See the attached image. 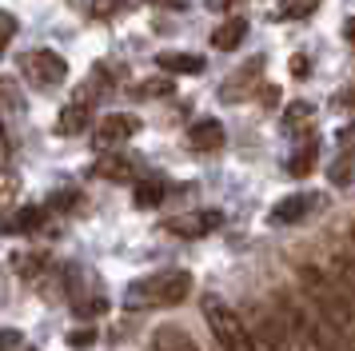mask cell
<instances>
[{
	"mask_svg": "<svg viewBox=\"0 0 355 351\" xmlns=\"http://www.w3.org/2000/svg\"><path fill=\"white\" fill-rule=\"evenodd\" d=\"M347 176H355V164H347V160H343V164H336V168H331V180H336V184H343Z\"/></svg>",
	"mask_w": 355,
	"mask_h": 351,
	"instance_id": "31",
	"label": "cell"
},
{
	"mask_svg": "<svg viewBox=\"0 0 355 351\" xmlns=\"http://www.w3.org/2000/svg\"><path fill=\"white\" fill-rule=\"evenodd\" d=\"M136 132H140V120H136V116L112 112V116L96 120V128H92V148H96L100 156H108V152H116L120 144H128Z\"/></svg>",
	"mask_w": 355,
	"mask_h": 351,
	"instance_id": "5",
	"label": "cell"
},
{
	"mask_svg": "<svg viewBox=\"0 0 355 351\" xmlns=\"http://www.w3.org/2000/svg\"><path fill=\"white\" fill-rule=\"evenodd\" d=\"M192 291V275L188 271H156V275H144L124 291V307L128 311H152V307H176V303L188 300Z\"/></svg>",
	"mask_w": 355,
	"mask_h": 351,
	"instance_id": "2",
	"label": "cell"
},
{
	"mask_svg": "<svg viewBox=\"0 0 355 351\" xmlns=\"http://www.w3.org/2000/svg\"><path fill=\"white\" fill-rule=\"evenodd\" d=\"M227 4H236V0H211V8H227Z\"/></svg>",
	"mask_w": 355,
	"mask_h": 351,
	"instance_id": "35",
	"label": "cell"
},
{
	"mask_svg": "<svg viewBox=\"0 0 355 351\" xmlns=\"http://www.w3.org/2000/svg\"><path fill=\"white\" fill-rule=\"evenodd\" d=\"M307 116H311V104H291L288 108V128H300Z\"/></svg>",
	"mask_w": 355,
	"mask_h": 351,
	"instance_id": "28",
	"label": "cell"
},
{
	"mask_svg": "<svg viewBox=\"0 0 355 351\" xmlns=\"http://www.w3.org/2000/svg\"><path fill=\"white\" fill-rule=\"evenodd\" d=\"M52 264V255L44 248H33V252H20L12 255V271H17L20 280H40V271Z\"/></svg>",
	"mask_w": 355,
	"mask_h": 351,
	"instance_id": "17",
	"label": "cell"
},
{
	"mask_svg": "<svg viewBox=\"0 0 355 351\" xmlns=\"http://www.w3.org/2000/svg\"><path fill=\"white\" fill-rule=\"evenodd\" d=\"M49 220V212L40 204H24L17 212H8V216H0V232H8V236H17V232H36V228H44Z\"/></svg>",
	"mask_w": 355,
	"mask_h": 351,
	"instance_id": "11",
	"label": "cell"
},
{
	"mask_svg": "<svg viewBox=\"0 0 355 351\" xmlns=\"http://www.w3.org/2000/svg\"><path fill=\"white\" fill-rule=\"evenodd\" d=\"M243 36H248V20H243V16H232V20H224V24H216V32H211V48L232 52V48L243 44Z\"/></svg>",
	"mask_w": 355,
	"mask_h": 351,
	"instance_id": "15",
	"label": "cell"
},
{
	"mask_svg": "<svg viewBox=\"0 0 355 351\" xmlns=\"http://www.w3.org/2000/svg\"><path fill=\"white\" fill-rule=\"evenodd\" d=\"M204 319H208L211 335H216V343L220 351H259L252 332H248V323L240 319V311H232L220 296H204Z\"/></svg>",
	"mask_w": 355,
	"mask_h": 351,
	"instance_id": "3",
	"label": "cell"
},
{
	"mask_svg": "<svg viewBox=\"0 0 355 351\" xmlns=\"http://www.w3.org/2000/svg\"><path fill=\"white\" fill-rule=\"evenodd\" d=\"M315 207H320V196H311V191H291V196H284V200L272 207V223H300L304 216H311Z\"/></svg>",
	"mask_w": 355,
	"mask_h": 351,
	"instance_id": "9",
	"label": "cell"
},
{
	"mask_svg": "<svg viewBox=\"0 0 355 351\" xmlns=\"http://www.w3.org/2000/svg\"><path fill=\"white\" fill-rule=\"evenodd\" d=\"M339 152H347V156H352L355 152V124H347V128H339Z\"/></svg>",
	"mask_w": 355,
	"mask_h": 351,
	"instance_id": "29",
	"label": "cell"
},
{
	"mask_svg": "<svg viewBox=\"0 0 355 351\" xmlns=\"http://www.w3.org/2000/svg\"><path fill=\"white\" fill-rule=\"evenodd\" d=\"M68 300H72V311L80 319H96L108 311V296L104 291H88V280H84L76 268H68Z\"/></svg>",
	"mask_w": 355,
	"mask_h": 351,
	"instance_id": "7",
	"label": "cell"
},
{
	"mask_svg": "<svg viewBox=\"0 0 355 351\" xmlns=\"http://www.w3.org/2000/svg\"><path fill=\"white\" fill-rule=\"evenodd\" d=\"M339 100H343V104H347V108H355V88H347V92L339 96Z\"/></svg>",
	"mask_w": 355,
	"mask_h": 351,
	"instance_id": "34",
	"label": "cell"
},
{
	"mask_svg": "<svg viewBox=\"0 0 355 351\" xmlns=\"http://www.w3.org/2000/svg\"><path fill=\"white\" fill-rule=\"evenodd\" d=\"M311 164H315V144H304V148H300V156L288 164V172L291 176H307V172H311Z\"/></svg>",
	"mask_w": 355,
	"mask_h": 351,
	"instance_id": "21",
	"label": "cell"
},
{
	"mask_svg": "<svg viewBox=\"0 0 355 351\" xmlns=\"http://www.w3.org/2000/svg\"><path fill=\"white\" fill-rule=\"evenodd\" d=\"M120 8H124V0H92V4H88V12L96 16V20H108V16H116Z\"/></svg>",
	"mask_w": 355,
	"mask_h": 351,
	"instance_id": "24",
	"label": "cell"
},
{
	"mask_svg": "<svg viewBox=\"0 0 355 351\" xmlns=\"http://www.w3.org/2000/svg\"><path fill=\"white\" fill-rule=\"evenodd\" d=\"M352 243H355V223H352Z\"/></svg>",
	"mask_w": 355,
	"mask_h": 351,
	"instance_id": "37",
	"label": "cell"
},
{
	"mask_svg": "<svg viewBox=\"0 0 355 351\" xmlns=\"http://www.w3.org/2000/svg\"><path fill=\"white\" fill-rule=\"evenodd\" d=\"M331 280L343 287V296L355 303V248H343V252L331 255Z\"/></svg>",
	"mask_w": 355,
	"mask_h": 351,
	"instance_id": "14",
	"label": "cell"
},
{
	"mask_svg": "<svg viewBox=\"0 0 355 351\" xmlns=\"http://www.w3.org/2000/svg\"><path fill=\"white\" fill-rule=\"evenodd\" d=\"M76 204V191H60V196H52V207L56 212H64V207H72Z\"/></svg>",
	"mask_w": 355,
	"mask_h": 351,
	"instance_id": "32",
	"label": "cell"
},
{
	"mask_svg": "<svg viewBox=\"0 0 355 351\" xmlns=\"http://www.w3.org/2000/svg\"><path fill=\"white\" fill-rule=\"evenodd\" d=\"M259 68H263V64H259V60H252L248 68H243V72H236L232 80H224V88H220V96H224V100H243V96L252 92L248 84H256V72H259Z\"/></svg>",
	"mask_w": 355,
	"mask_h": 351,
	"instance_id": "18",
	"label": "cell"
},
{
	"mask_svg": "<svg viewBox=\"0 0 355 351\" xmlns=\"http://www.w3.org/2000/svg\"><path fill=\"white\" fill-rule=\"evenodd\" d=\"M300 291H304V300L355 348V303L347 300L343 287L331 280V271L315 268V264H304V268H300Z\"/></svg>",
	"mask_w": 355,
	"mask_h": 351,
	"instance_id": "1",
	"label": "cell"
},
{
	"mask_svg": "<svg viewBox=\"0 0 355 351\" xmlns=\"http://www.w3.org/2000/svg\"><path fill=\"white\" fill-rule=\"evenodd\" d=\"M320 8V0H279V16H288V20H304Z\"/></svg>",
	"mask_w": 355,
	"mask_h": 351,
	"instance_id": "20",
	"label": "cell"
},
{
	"mask_svg": "<svg viewBox=\"0 0 355 351\" xmlns=\"http://www.w3.org/2000/svg\"><path fill=\"white\" fill-rule=\"evenodd\" d=\"M168 92H172V80H144V84L132 88V96H140V100H148V96H168Z\"/></svg>",
	"mask_w": 355,
	"mask_h": 351,
	"instance_id": "22",
	"label": "cell"
},
{
	"mask_svg": "<svg viewBox=\"0 0 355 351\" xmlns=\"http://www.w3.org/2000/svg\"><path fill=\"white\" fill-rule=\"evenodd\" d=\"M224 124L220 120H196L192 128H188V144H192V152H204V156H211V152H220L224 148Z\"/></svg>",
	"mask_w": 355,
	"mask_h": 351,
	"instance_id": "10",
	"label": "cell"
},
{
	"mask_svg": "<svg viewBox=\"0 0 355 351\" xmlns=\"http://www.w3.org/2000/svg\"><path fill=\"white\" fill-rule=\"evenodd\" d=\"M8 108H20V96H17L12 80H0V112H8Z\"/></svg>",
	"mask_w": 355,
	"mask_h": 351,
	"instance_id": "25",
	"label": "cell"
},
{
	"mask_svg": "<svg viewBox=\"0 0 355 351\" xmlns=\"http://www.w3.org/2000/svg\"><path fill=\"white\" fill-rule=\"evenodd\" d=\"M12 348H20V332L4 327V332H0V351H12Z\"/></svg>",
	"mask_w": 355,
	"mask_h": 351,
	"instance_id": "30",
	"label": "cell"
},
{
	"mask_svg": "<svg viewBox=\"0 0 355 351\" xmlns=\"http://www.w3.org/2000/svg\"><path fill=\"white\" fill-rule=\"evenodd\" d=\"M12 164H17V148H12L8 132H4V124H0V172H8Z\"/></svg>",
	"mask_w": 355,
	"mask_h": 351,
	"instance_id": "23",
	"label": "cell"
},
{
	"mask_svg": "<svg viewBox=\"0 0 355 351\" xmlns=\"http://www.w3.org/2000/svg\"><path fill=\"white\" fill-rule=\"evenodd\" d=\"M88 120H92V104L68 100L56 116V136H80V132H88Z\"/></svg>",
	"mask_w": 355,
	"mask_h": 351,
	"instance_id": "12",
	"label": "cell"
},
{
	"mask_svg": "<svg viewBox=\"0 0 355 351\" xmlns=\"http://www.w3.org/2000/svg\"><path fill=\"white\" fill-rule=\"evenodd\" d=\"M96 180H112V184H140L144 180V160L132 152H108L92 164Z\"/></svg>",
	"mask_w": 355,
	"mask_h": 351,
	"instance_id": "6",
	"label": "cell"
},
{
	"mask_svg": "<svg viewBox=\"0 0 355 351\" xmlns=\"http://www.w3.org/2000/svg\"><path fill=\"white\" fill-rule=\"evenodd\" d=\"M168 196V188H164V180H152V176H144L140 184H136V191H132V200H136V207H156Z\"/></svg>",
	"mask_w": 355,
	"mask_h": 351,
	"instance_id": "19",
	"label": "cell"
},
{
	"mask_svg": "<svg viewBox=\"0 0 355 351\" xmlns=\"http://www.w3.org/2000/svg\"><path fill=\"white\" fill-rule=\"evenodd\" d=\"M224 223V216L220 212H188V216H172V220L164 223L168 232H176V236H188V239H196V236H208V232H216Z\"/></svg>",
	"mask_w": 355,
	"mask_h": 351,
	"instance_id": "8",
	"label": "cell"
},
{
	"mask_svg": "<svg viewBox=\"0 0 355 351\" xmlns=\"http://www.w3.org/2000/svg\"><path fill=\"white\" fill-rule=\"evenodd\" d=\"M156 4H172V8H180V4H184V0H156Z\"/></svg>",
	"mask_w": 355,
	"mask_h": 351,
	"instance_id": "36",
	"label": "cell"
},
{
	"mask_svg": "<svg viewBox=\"0 0 355 351\" xmlns=\"http://www.w3.org/2000/svg\"><path fill=\"white\" fill-rule=\"evenodd\" d=\"M343 40L355 48V20H343Z\"/></svg>",
	"mask_w": 355,
	"mask_h": 351,
	"instance_id": "33",
	"label": "cell"
},
{
	"mask_svg": "<svg viewBox=\"0 0 355 351\" xmlns=\"http://www.w3.org/2000/svg\"><path fill=\"white\" fill-rule=\"evenodd\" d=\"M20 72L33 80L36 88H56V84H64L68 64H64V56H56L52 48H36V52H24V56H20Z\"/></svg>",
	"mask_w": 355,
	"mask_h": 351,
	"instance_id": "4",
	"label": "cell"
},
{
	"mask_svg": "<svg viewBox=\"0 0 355 351\" xmlns=\"http://www.w3.org/2000/svg\"><path fill=\"white\" fill-rule=\"evenodd\" d=\"M17 36V20L8 12H0V56H4V48H8V40Z\"/></svg>",
	"mask_w": 355,
	"mask_h": 351,
	"instance_id": "26",
	"label": "cell"
},
{
	"mask_svg": "<svg viewBox=\"0 0 355 351\" xmlns=\"http://www.w3.org/2000/svg\"><path fill=\"white\" fill-rule=\"evenodd\" d=\"M68 343H72V348H92V343H96V332H92V327H80V332L68 335Z\"/></svg>",
	"mask_w": 355,
	"mask_h": 351,
	"instance_id": "27",
	"label": "cell"
},
{
	"mask_svg": "<svg viewBox=\"0 0 355 351\" xmlns=\"http://www.w3.org/2000/svg\"><path fill=\"white\" fill-rule=\"evenodd\" d=\"M152 351H200L192 343V335L184 332V327H176V323H164V327H156L152 332Z\"/></svg>",
	"mask_w": 355,
	"mask_h": 351,
	"instance_id": "13",
	"label": "cell"
},
{
	"mask_svg": "<svg viewBox=\"0 0 355 351\" xmlns=\"http://www.w3.org/2000/svg\"><path fill=\"white\" fill-rule=\"evenodd\" d=\"M156 60H160L164 72H180V76H200L204 72V56H196V52H160Z\"/></svg>",
	"mask_w": 355,
	"mask_h": 351,
	"instance_id": "16",
	"label": "cell"
}]
</instances>
